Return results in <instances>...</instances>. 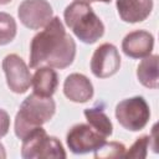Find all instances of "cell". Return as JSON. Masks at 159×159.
<instances>
[{
    "mask_svg": "<svg viewBox=\"0 0 159 159\" xmlns=\"http://www.w3.org/2000/svg\"><path fill=\"white\" fill-rule=\"evenodd\" d=\"M76 56V42L66 34L60 17L53 16L42 31L36 34L30 45V67L47 65L52 68L68 67Z\"/></svg>",
    "mask_w": 159,
    "mask_h": 159,
    "instance_id": "obj_1",
    "label": "cell"
},
{
    "mask_svg": "<svg viewBox=\"0 0 159 159\" xmlns=\"http://www.w3.org/2000/svg\"><path fill=\"white\" fill-rule=\"evenodd\" d=\"M56 112V103L51 97H42L36 93L26 97L15 117V134L24 139L31 130L47 123Z\"/></svg>",
    "mask_w": 159,
    "mask_h": 159,
    "instance_id": "obj_2",
    "label": "cell"
},
{
    "mask_svg": "<svg viewBox=\"0 0 159 159\" xmlns=\"http://www.w3.org/2000/svg\"><path fill=\"white\" fill-rule=\"evenodd\" d=\"M65 24L83 43H94L104 34V25L88 2L73 1L63 12Z\"/></svg>",
    "mask_w": 159,
    "mask_h": 159,
    "instance_id": "obj_3",
    "label": "cell"
},
{
    "mask_svg": "<svg viewBox=\"0 0 159 159\" xmlns=\"http://www.w3.org/2000/svg\"><path fill=\"white\" fill-rule=\"evenodd\" d=\"M21 157L25 159H50V158H66V152L62 143L46 133L41 127L31 130L24 139L21 145Z\"/></svg>",
    "mask_w": 159,
    "mask_h": 159,
    "instance_id": "obj_4",
    "label": "cell"
},
{
    "mask_svg": "<svg viewBox=\"0 0 159 159\" xmlns=\"http://www.w3.org/2000/svg\"><path fill=\"white\" fill-rule=\"evenodd\" d=\"M116 118L127 130H142L149 122L150 109L142 96H134L120 101L116 106Z\"/></svg>",
    "mask_w": 159,
    "mask_h": 159,
    "instance_id": "obj_5",
    "label": "cell"
},
{
    "mask_svg": "<svg viewBox=\"0 0 159 159\" xmlns=\"http://www.w3.org/2000/svg\"><path fill=\"white\" fill-rule=\"evenodd\" d=\"M66 142L68 149L73 154H87L99 149L106 143V138L96 132L89 124L78 123L68 130Z\"/></svg>",
    "mask_w": 159,
    "mask_h": 159,
    "instance_id": "obj_6",
    "label": "cell"
},
{
    "mask_svg": "<svg viewBox=\"0 0 159 159\" xmlns=\"http://www.w3.org/2000/svg\"><path fill=\"white\" fill-rule=\"evenodd\" d=\"M52 7L47 0H24L17 9L21 24L30 30L43 29L53 17Z\"/></svg>",
    "mask_w": 159,
    "mask_h": 159,
    "instance_id": "obj_7",
    "label": "cell"
},
{
    "mask_svg": "<svg viewBox=\"0 0 159 159\" xmlns=\"http://www.w3.org/2000/svg\"><path fill=\"white\" fill-rule=\"evenodd\" d=\"M2 70L6 76L9 88L15 93H25L30 86L32 76L25 61L16 53H10L2 60Z\"/></svg>",
    "mask_w": 159,
    "mask_h": 159,
    "instance_id": "obj_8",
    "label": "cell"
},
{
    "mask_svg": "<svg viewBox=\"0 0 159 159\" xmlns=\"http://www.w3.org/2000/svg\"><path fill=\"white\" fill-rule=\"evenodd\" d=\"M120 67V56L117 47L112 43L98 46L91 58V71L98 78H107L118 72Z\"/></svg>",
    "mask_w": 159,
    "mask_h": 159,
    "instance_id": "obj_9",
    "label": "cell"
},
{
    "mask_svg": "<svg viewBox=\"0 0 159 159\" xmlns=\"http://www.w3.org/2000/svg\"><path fill=\"white\" fill-rule=\"evenodd\" d=\"M154 47V37L145 30H135L125 35L122 41L123 52L132 58H144L149 56Z\"/></svg>",
    "mask_w": 159,
    "mask_h": 159,
    "instance_id": "obj_10",
    "label": "cell"
},
{
    "mask_svg": "<svg viewBox=\"0 0 159 159\" xmlns=\"http://www.w3.org/2000/svg\"><path fill=\"white\" fill-rule=\"evenodd\" d=\"M93 92L92 82L82 73H71L63 82V93L72 102H88L93 97Z\"/></svg>",
    "mask_w": 159,
    "mask_h": 159,
    "instance_id": "obj_11",
    "label": "cell"
},
{
    "mask_svg": "<svg viewBox=\"0 0 159 159\" xmlns=\"http://www.w3.org/2000/svg\"><path fill=\"white\" fill-rule=\"evenodd\" d=\"M116 6L123 21L135 24L144 21L150 15L153 0H117Z\"/></svg>",
    "mask_w": 159,
    "mask_h": 159,
    "instance_id": "obj_12",
    "label": "cell"
},
{
    "mask_svg": "<svg viewBox=\"0 0 159 159\" xmlns=\"http://www.w3.org/2000/svg\"><path fill=\"white\" fill-rule=\"evenodd\" d=\"M31 86L34 93L42 97H52L58 86V75L50 66L37 67L32 76Z\"/></svg>",
    "mask_w": 159,
    "mask_h": 159,
    "instance_id": "obj_13",
    "label": "cell"
},
{
    "mask_svg": "<svg viewBox=\"0 0 159 159\" xmlns=\"http://www.w3.org/2000/svg\"><path fill=\"white\" fill-rule=\"evenodd\" d=\"M158 55H149L144 57L137 68V77L139 82L147 88H158L159 84V70H158Z\"/></svg>",
    "mask_w": 159,
    "mask_h": 159,
    "instance_id": "obj_14",
    "label": "cell"
},
{
    "mask_svg": "<svg viewBox=\"0 0 159 159\" xmlns=\"http://www.w3.org/2000/svg\"><path fill=\"white\" fill-rule=\"evenodd\" d=\"M103 106L104 104L102 102L97 103L94 107L84 109L83 114H84L88 124L96 132H98L104 138H108L113 133V125H112V122H111L109 117L106 114Z\"/></svg>",
    "mask_w": 159,
    "mask_h": 159,
    "instance_id": "obj_15",
    "label": "cell"
},
{
    "mask_svg": "<svg viewBox=\"0 0 159 159\" xmlns=\"http://www.w3.org/2000/svg\"><path fill=\"white\" fill-rule=\"evenodd\" d=\"M17 31V25L15 19L6 12H0V46L10 43Z\"/></svg>",
    "mask_w": 159,
    "mask_h": 159,
    "instance_id": "obj_16",
    "label": "cell"
},
{
    "mask_svg": "<svg viewBox=\"0 0 159 159\" xmlns=\"http://www.w3.org/2000/svg\"><path fill=\"white\" fill-rule=\"evenodd\" d=\"M153 138L150 135H142L137 138V140L130 145V148L124 153V158H133V159H144L147 158L148 149Z\"/></svg>",
    "mask_w": 159,
    "mask_h": 159,
    "instance_id": "obj_17",
    "label": "cell"
},
{
    "mask_svg": "<svg viewBox=\"0 0 159 159\" xmlns=\"http://www.w3.org/2000/svg\"><path fill=\"white\" fill-rule=\"evenodd\" d=\"M93 153L96 158H122L125 153V147L118 142H106Z\"/></svg>",
    "mask_w": 159,
    "mask_h": 159,
    "instance_id": "obj_18",
    "label": "cell"
},
{
    "mask_svg": "<svg viewBox=\"0 0 159 159\" xmlns=\"http://www.w3.org/2000/svg\"><path fill=\"white\" fill-rule=\"evenodd\" d=\"M10 129V116L6 111L0 108V138L5 137Z\"/></svg>",
    "mask_w": 159,
    "mask_h": 159,
    "instance_id": "obj_19",
    "label": "cell"
},
{
    "mask_svg": "<svg viewBox=\"0 0 159 159\" xmlns=\"http://www.w3.org/2000/svg\"><path fill=\"white\" fill-rule=\"evenodd\" d=\"M4 158H6V152H5L4 145L0 143V159H4Z\"/></svg>",
    "mask_w": 159,
    "mask_h": 159,
    "instance_id": "obj_20",
    "label": "cell"
},
{
    "mask_svg": "<svg viewBox=\"0 0 159 159\" xmlns=\"http://www.w3.org/2000/svg\"><path fill=\"white\" fill-rule=\"evenodd\" d=\"M75 1H84V2H94V1H101V2H111V0H75Z\"/></svg>",
    "mask_w": 159,
    "mask_h": 159,
    "instance_id": "obj_21",
    "label": "cell"
},
{
    "mask_svg": "<svg viewBox=\"0 0 159 159\" xmlns=\"http://www.w3.org/2000/svg\"><path fill=\"white\" fill-rule=\"evenodd\" d=\"M10 1H12V0H0V5H5V4H9Z\"/></svg>",
    "mask_w": 159,
    "mask_h": 159,
    "instance_id": "obj_22",
    "label": "cell"
}]
</instances>
